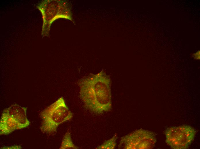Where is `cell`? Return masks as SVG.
<instances>
[{
	"mask_svg": "<svg viewBox=\"0 0 200 149\" xmlns=\"http://www.w3.org/2000/svg\"><path fill=\"white\" fill-rule=\"evenodd\" d=\"M196 133L194 129L189 126L170 127L165 132L166 142L173 149H186L193 140Z\"/></svg>",
	"mask_w": 200,
	"mask_h": 149,
	"instance_id": "5b68a950",
	"label": "cell"
},
{
	"mask_svg": "<svg viewBox=\"0 0 200 149\" xmlns=\"http://www.w3.org/2000/svg\"><path fill=\"white\" fill-rule=\"evenodd\" d=\"M153 132L140 129L122 137L118 148L124 149H147L153 148L156 142Z\"/></svg>",
	"mask_w": 200,
	"mask_h": 149,
	"instance_id": "277c9868",
	"label": "cell"
},
{
	"mask_svg": "<svg viewBox=\"0 0 200 149\" xmlns=\"http://www.w3.org/2000/svg\"><path fill=\"white\" fill-rule=\"evenodd\" d=\"M52 8H50V12L48 11V15L45 17L47 21L48 32L52 23L55 19L63 18L69 19L74 23L71 11L70 5L67 2L62 1H52Z\"/></svg>",
	"mask_w": 200,
	"mask_h": 149,
	"instance_id": "8992f818",
	"label": "cell"
},
{
	"mask_svg": "<svg viewBox=\"0 0 200 149\" xmlns=\"http://www.w3.org/2000/svg\"><path fill=\"white\" fill-rule=\"evenodd\" d=\"M27 108L14 104L4 109L0 121L1 135H7L17 130L27 127L30 122L27 118Z\"/></svg>",
	"mask_w": 200,
	"mask_h": 149,
	"instance_id": "3957f363",
	"label": "cell"
},
{
	"mask_svg": "<svg viewBox=\"0 0 200 149\" xmlns=\"http://www.w3.org/2000/svg\"><path fill=\"white\" fill-rule=\"evenodd\" d=\"M117 138V134L116 133L111 138L105 141L103 143L97 147L96 149H114L116 144V140Z\"/></svg>",
	"mask_w": 200,
	"mask_h": 149,
	"instance_id": "ba28073f",
	"label": "cell"
},
{
	"mask_svg": "<svg viewBox=\"0 0 200 149\" xmlns=\"http://www.w3.org/2000/svg\"><path fill=\"white\" fill-rule=\"evenodd\" d=\"M22 148L20 145H14L11 146L4 147L1 149H21Z\"/></svg>",
	"mask_w": 200,
	"mask_h": 149,
	"instance_id": "9c48e42d",
	"label": "cell"
},
{
	"mask_svg": "<svg viewBox=\"0 0 200 149\" xmlns=\"http://www.w3.org/2000/svg\"><path fill=\"white\" fill-rule=\"evenodd\" d=\"M78 83L80 97L89 110L101 114L111 109V79L103 70L83 77Z\"/></svg>",
	"mask_w": 200,
	"mask_h": 149,
	"instance_id": "6da1fadb",
	"label": "cell"
},
{
	"mask_svg": "<svg viewBox=\"0 0 200 149\" xmlns=\"http://www.w3.org/2000/svg\"><path fill=\"white\" fill-rule=\"evenodd\" d=\"M194 58L196 59H200V51H198L194 54L193 56Z\"/></svg>",
	"mask_w": 200,
	"mask_h": 149,
	"instance_id": "30bf717a",
	"label": "cell"
},
{
	"mask_svg": "<svg viewBox=\"0 0 200 149\" xmlns=\"http://www.w3.org/2000/svg\"><path fill=\"white\" fill-rule=\"evenodd\" d=\"M78 148L74 144L69 131L67 132L65 134L62 141L61 146L59 149H78Z\"/></svg>",
	"mask_w": 200,
	"mask_h": 149,
	"instance_id": "52a82bcc",
	"label": "cell"
},
{
	"mask_svg": "<svg viewBox=\"0 0 200 149\" xmlns=\"http://www.w3.org/2000/svg\"><path fill=\"white\" fill-rule=\"evenodd\" d=\"M40 129L43 133L50 135L56 132L58 126L70 120L73 114L61 97L41 112Z\"/></svg>",
	"mask_w": 200,
	"mask_h": 149,
	"instance_id": "7a4b0ae2",
	"label": "cell"
}]
</instances>
